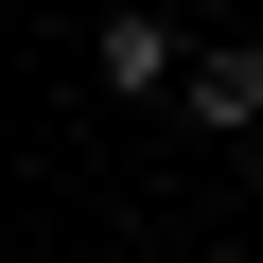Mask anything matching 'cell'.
<instances>
[{
  "mask_svg": "<svg viewBox=\"0 0 263 263\" xmlns=\"http://www.w3.org/2000/svg\"><path fill=\"white\" fill-rule=\"evenodd\" d=\"M176 105L211 123V141H246V123H263V53H246V35H228V53H193V70H176Z\"/></svg>",
  "mask_w": 263,
  "mask_h": 263,
  "instance_id": "obj_1",
  "label": "cell"
},
{
  "mask_svg": "<svg viewBox=\"0 0 263 263\" xmlns=\"http://www.w3.org/2000/svg\"><path fill=\"white\" fill-rule=\"evenodd\" d=\"M105 88H176V35L158 18H105Z\"/></svg>",
  "mask_w": 263,
  "mask_h": 263,
  "instance_id": "obj_2",
  "label": "cell"
}]
</instances>
